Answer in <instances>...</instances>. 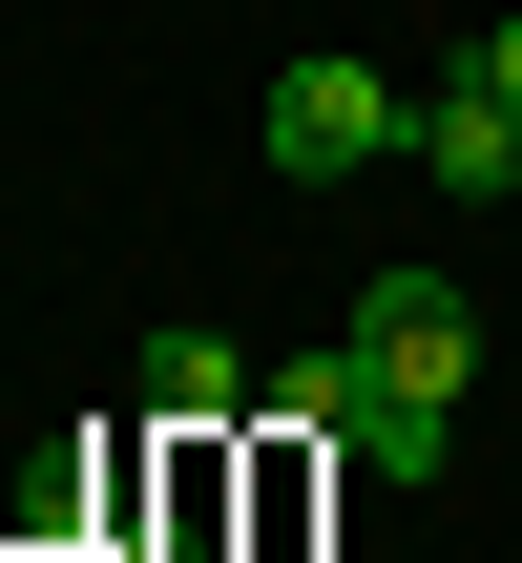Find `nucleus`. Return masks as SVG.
Wrapping results in <instances>:
<instances>
[{
	"instance_id": "nucleus-3",
	"label": "nucleus",
	"mask_w": 522,
	"mask_h": 563,
	"mask_svg": "<svg viewBox=\"0 0 522 563\" xmlns=\"http://www.w3.org/2000/svg\"><path fill=\"white\" fill-rule=\"evenodd\" d=\"M418 188H460V209H502L522 188V104L460 63V84H418Z\"/></svg>"
},
{
	"instance_id": "nucleus-4",
	"label": "nucleus",
	"mask_w": 522,
	"mask_h": 563,
	"mask_svg": "<svg viewBox=\"0 0 522 563\" xmlns=\"http://www.w3.org/2000/svg\"><path fill=\"white\" fill-rule=\"evenodd\" d=\"M146 397H167V439H230V418H251L272 376H251L230 334H188V313H167V355H146Z\"/></svg>"
},
{
	"instance_id": "nucleus-1",
	"label": "nucleus",
	"mask_w": 522,
	"mask_h": 563,
	"mask_svg": "<svg viewBox=\"0 0 522 563\" xmlns=\"http://www.w3.org/2000/svg\"><path fill=\"white\" fill-rule=\"evenodd\" d=\"M251 146H272V188H356V167L418 146V104H398L377 63H272V125H251Z\"/></svg>"
},
{
	"instance_id": "nucleus-2",
	"label": "nucleus",
	"mask_w": 522,
	"mask_h": 563,
	"mask_svg": "<svg viewBox=\"0 0 522 563\" xmlns=\"http://www.w3.org/2000/svg\"><path fill=\"white\" fill-rule=\"evenodd\" d=\"M335 334H356L398 397H439V418H460V376H481V313H460V272H356V313H335Z\"/></svg>"
},
{
	"instance_id": "nucleus-5",
	"label": "nucleus",
	"mask_w": 522,
	"mask_h": 563,
	"mask_svg": "<svg viewBox=\"0 0 522 563\" xmlns=\"http://www.w3.org/2000/svg\"><path fill=\"white\" fill-rule=\"evenodd\" d=\"M105 563H209V522H167V543H105Z\"/></svg>"
},
{
	"instance_id": "nucleus-6",
	"label": "nucleus",
	"mask_w": 522,
	"mask_h": 563,
	"mask_svg": "<svg viewBox=\"0 0 522 563\" xmlns=\"http://www.w3.org/2000/svg\"><path fill=\"white\" fill-rule=\"evenodd\" d=\"M481 84H502V104H522V0H502V42H481Z\"/></svg>"
},
{
	"instance_id": "nucleus-7",
	"label": "nucleus",
	"mask_w": 522,
	"mask_h": 563,
	"mask_svg": "<svg viewBox=\"0 0 522 563\" xmlns=\"http://www.w3.org/2000/svg\"><path fill=\"white\" fill-rule=\"evenodd\" d=\"M21 563H105V543H21Z\"/></svg>"
}]
</instances>
